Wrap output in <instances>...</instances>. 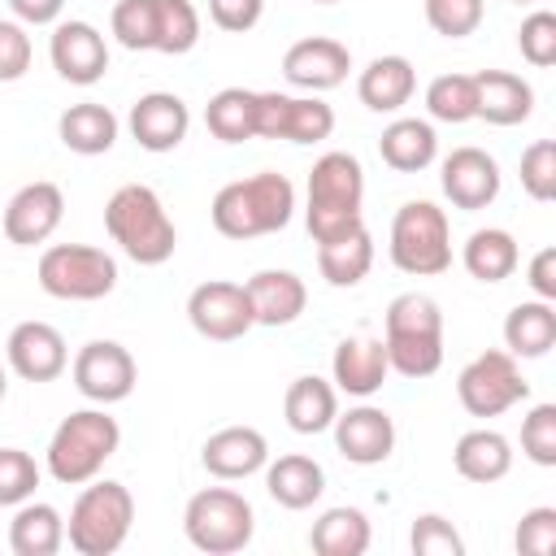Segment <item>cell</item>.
Masks as SVG:
<instances>
[{
	"mask_svg": "<svg viewBox=\"0 0 556 556\" xmlns=\"http://www.w3.org/2000/svg\"><path fill=\"white\" fill-rule=\"evenodd\" d=\"M213 230L226 239H261L278 235L295 217V182L278 169H261L226 182L208 204Z\"/></svg>",
	"mask_w": 556,
	"mask_h": 556,
	"instance_id": "1",
	"label": "cell"
},
{
	"mask_svg": "<svg viewBox=\"0 0 556 556\" xmlns=\"http://www.w3.org/2000/svg\"><path fill=\"white\" fill-rule=\"evenodd\" d=\"M365 169L352 152H321L308 169V204L304 226L313 243H330L356 226H365Z\"/></svg>",
	"mask_w": 556,
	"mask_h": 556,
	"instance_id": "2",
	"label": "cell"
},
{
	"mask_svg": "<svg viewBox=\"0 0 556 556\" xmlns=\"http://www.w3.org/2000/svg\"><path fill=\"white\" fill-rule=\"evenodd\" d=\"M104 230L109 239L135 261V265H165L178 248V226L165 213L161 195L148 182H122L104 204Z\"/></svg>",
	"mask_w": 556,
	"mask_h": 556,
	"instance_id": "3",
	"label": "cell"
},
{
	"mask_svg": "<svg viewBox=\"0 0 556 556\" xmlns=\"http://www.w3.org/2000/svg\"><path fill=\"white\" fill-rule=\"evenodd\" d=\"M382 348L391 374L400 378H430L443 365V313L426 291H404L387 304L382 317Z\"/></svg>",
	"mask_w": 556,
	"mask_h": 556,
	"instance_id": "4",
	"label": "cell"
},
{
	"mask_svg": "<svg viewBox=\"0 0 556 556\" xmlns=\"http://www.w3.org/2000/svg\"><path fill=\"white\" fill-rule=\"evenodd\" d=\"M117 447H122V426H117V417L104 413V404H96V408H78L56 421L43 465L61 486H83V482L100 478V469L109 465V456Z\"/></svg>",
	"mask_w": 556,
	"mask_h": 556,
	"instance_id": "5",
	"label": "cell"
},
{
	"mask_svg": "<svg viewBox=\"0 0 556 556\" xmlns=\"http://www.w3.org/2000/svg\"><path fill=\"white\" fill-rule=\"evenodd\" d=\"M135 526V495L130 486L113 478H91L83 482L70 517H65V543L78 556H113Z\"/></svg>",
	"mask_w": 556,
	"mask_h": 556,
	"instance_id": "6",
	"label": "cell"
},
{
	"mask_svg": "<svg viewBox=\"0 0 556 556\" xmlns=\"http://www.w3.org/2000/svg\"><path fill=\"white\" fill-rule=\"evenodd\" d=\"M391 265L408 278H439L452 269V226L434 200H404L391 217Z\"/></svg>",
	"mask_w": 556,
	"mask_h": 556,
	"instance_id": "7",
	"label": "cell"
},
{
	"mask_svg": "<svg viewBox=\"0 0 556 556\" xmlns=\"http://www.w3.org/2000/svg\"><path fill=\"white\" fill-rule=\"evenodd\" d=\"M182 534H187V543L195 552L235 556V552H243L252 543L256 513H252L248 495H239L235 486H204L182 508Z\"/></svg>",
	"mask_w": 556,
	"mask_h": 556,
	"instance_id": "8",
	"label": "cell"
},
{
	"mask_svg": "<svg viewBox=\"0 0 556 556\" xmlns=\"http://www.w3.org/2000/svg\"><path fill=\"white\" fill-rule=\"evenodd\" d=\"M35 278H39V287L52 300L91 304V300L113 295V287H117V261L104 248H91V243H52V248L39 252Z\"/></svg>",
	"mask_w": 556,
	"mask_h": 556,
	"instance_id": "9",
	"label": "cell"
},
{
	"mask_svg": "<svg viewBox=\"0 0 556 556\" xmlns=\"http://www.w3.org/2000/svg\"><path fill=\"white\" fill-rule=\"evenodd\" d=\"M456 400L469 417H500L513 404L530 400V382L513 352L486 348L456 374Z\"/></svg>",
	"mask_w": 556,
	"mask_h": 556,
	"instance_id": "10",
	"label": "cell"
},
{
	"mask_svg": "<svg viewBox=\"0 0 556 556\" xmlns=\"http://www.w3.org/2000/svg\"><path fill=\"white\" fill-rule=\"evenodd\" d=\"M70 378H74V387H78L83 400L109 408V404H122L135 391L139 365H135L130 348H122L117 339H91V343H83L74 352Z\"/></svg>",
	"mask_w": 556,
	"mask_h": 556,
	"instance_id": "11",
	"label": "cell"
},
{
	"mask_svg": "<svg viewBox=\"0 0 556 556\" xmlns=\"http://www.w3.org/2000/svg\"><path fill=\"white\" fill-rule=\"evenodd\" d=\"M334 130V109L321 96H287V91H256V139H287V143H321Z\"/></svg>",
	"mask_w": 556,
	"mask_h": 556,
	"instance_id": "12",
	"label": "cell"
},
{
	"mask_svg": "<svg viewBox=\"0 0 556 556\" xmlns=\"http://www.w3.org/2000/svg\"><path fill=\"white\" fill-rule=\"evenodd\" d=\"M187 321L200 339L213 343H235L256 326L243 282H226V278H208L187 295Z\"/></svg>",
	"mask_w": 556,
	"mask_h": 556,
	"instance_id": "13",
	"label": "cell"
},
{
	"mask_svg": "<svg viewBox=\"0 0 556 556\" xmlns=\"http://www.w3.org/2000/svg\"><path fill=\"white\" fill-rule=\"evenodd\" d=\"M439 187L443 195L452 200V208H465V213H478L486 204H495L500 187H504V174H500V161L486 152V148H452L439 165Z\"/></svg>",
	"mask_w": 556,
	"mask_h": 556,
	"instance_id": "14",
	"label": "cell"
},
{
	"mask_svg": "<svg viewBox=\"0 0 556 556\" xmlns=\"http://www.w3.org/2000/svg\"><path fill=\"white\" fill-rule=\"evenodd\" d=\"M61 217H65V191L48 178H35L17 187L13 200L4 204V239L13 248H39L56 235Z\"/></svg>",
	"mask_w": 556,
	"mask_h": 556,
	"instance_id": "15",
	"label": "cell"
},
{
	"mask_svg": "<svg viewBox=\"0 0 556 556\" xmlns=\"http://www.w3.org/2000/svg\"><path fill=\"white\" fill-rule=\"evenodd\" d=\"M4 361L22 382H56L70 369L65 334L52 321H17L4 339Z\"/></svg>",
	"mask_w": 556,
	"mask_h": 556,
	"instance_id": "16",
	"label": "cell"
},
{
	"mask_svg": "<svg viewBox=\"0 0 556 556\" xmlns=\"http://www.w3.org/2000/svg\"><path fill=\"white\" fill-rule=\"evenodd\" d=\"M48 61L52 70L74 83V87H91L109 74V43L104 35L83 22V17H70V22H56L52 26V39H48Z\"/></svg>",
	"mask_w": 556,
	"mask_h": 556,
	"instance_id": "17",
	"label": "cell"
},
{
	"mask_svg": "<svg viewBox=\"0 0 556 556\" xmlns=\"http://www.w3.org/2000/svg\"><path fill=\"white\" fill-rule=\"evenodd\" d=\"M352 70V52L348 43L330 39V35H308V39H295L287 52H282V78L295 87V91H308V96H321V91H334Z\"/></svg>",
	"mask_w": 556,
	"mask_h": 556,
	"instance_id": "18",
	"label": "cell"
},
{
	"mask_svg": "<svg viewBox=\"0 0 556 556\" xmlns=\"http://www.w3.org/2000/svg\"><path fill=\"white\" fill-rule=\"evenodd\" d=\"M126 130H130V139L143 148V152H174L182 139H187V130H191V109H187V100L182 96H174V91H148V96H139L135 104H130V113H126Z\"/></svg>",
	"mask_w": 556,
	"mask_h": 556,
	"instance_id": "19",
	"label": "cell"
},
{
	"mask_svg": "<svg viewBox=\"0 0 556 556\" xmlns=\"http://www.w3.org/2000/svg\"><path fill=\"white\" fill-rule=\"evenodd\" d=\"M334 447L348 465H382L395 452V421L378 404H356L330 421Z\"/></svg>",
	"mask_w": 556,
	"mask_h": 556,
	"instance_id": "20",
	"label": "cell"
},
{
	"mask_svg": "<svg viewBox=\"0 0 556 556\" xmlns=\"http://www.w3.org/2000/svg\"><path fill=\"white\" fill-rule=\"evenodd\" d=\"M391 374V361H387V348L382 339L374 334H348L334 343V356H330V382L334 391L343 395H356V400H369L382 391Z\"/></svg>",
	"mask_w": 556,
	"mask_h": 556,
	"instance_id": "21",
	"label": "cell"
},
{
	"mask_svg": "<svg viewBox=\"0 0 556 556\" xmlns=\"http://www.w3.org/2000/svg\"><path fill=\"white\" fill-rule=\"evenodd\" d=\"M265 460H269V443L256 426H222L200 447V465L222 482L252 478L265 469Z\"/></svg>",
	"mask_w": 556,
	"mask_h": 556,
	"instance_id": "22",
	"label": "cell"
},
{
	"mask_svg": "<svg viewBox=\"0 0 556 556\" xmlns=\"http://www.w3.org/2000/svg\"><path fill=\"white\" fill-rule=\"evenodd\" d=\"M243 291H248L256 326H291V321H300V313L308 304V287L291 269H256L243 282Z\"/></svg>",
	"mask_w": 556,
	"mask_h": 556,
	"instance_id": "23",
	"label": "cell"
},
{
	"mask_svg": "<svg viewBox=\"0 0 556 556\" xmlns=\"http://www.w3.org/2000/svg\"><path fill=\"white\" fill-rule=\"evenodd\" d=\"M413 91H417V70L400 52L374 56L356 78V96L369 113H400L413 100Z\"/></svg>",
	"mask_w": 556,
	"mask_h": 556,
	"instance_id": "24",
	"label": "cell"
},
{
	"mask_svg": "<svg viewBox=\"0 0 556 556\" xmlns=\"http://www.w3.org/2000/svg\"><path fill=\"white\" fill-rule=\"evenodd\" d=\"M265 491L274 504L291 508V513H304L321 500L326 491V469L304 456V452H287L278 460H265Z\"/></svg>",
	"mask_w": 556,
	"mask_h": 556,
	"instance_id": "25",
	"label": "cell"
},
{
	"mask_svg": "<svg viewBox=\"0 0 556 556\" xmlns=\"http://www.w3.org/2000/svg\"><path fill=\"white\" fill-rule=\"evenodd\" d=\"M478 87V117L491 126H521L534 113V87L513 70H482L473 74Z\"/></svg>",
	"mask_w": 556,
	"mask_h": 556,
	"instance_id": "26",
	"label": "cell"
},
{
	"mask_svg": "<svg viewBox=\"0 0 556 556\" xmlns=\"http://www.w3.org/2000/svg\"><path fill=\"white\" fill-rule=\"evenodd\" d=\"M452 465L465 482H478V486H491L500 478H508L513 469V443L508 434L491 430V426H478V430H465L452 447Z\"/></svg>",
	"mask_w": 556,
	"mask_h": 556,
	"instance_id": "27",
	"label": "cell"
},
{
	"mask_svg": "<svg viewBox=\"0 0 556 556\" xmlns=\"http://www.w3.org/2000/svg\"><path fill=\"white\" fill-rule=\"evenodd\" d=\"M122 135V122L109 104H96V100H83V104H70L61 117H56V139L78 152V156H104Z\"/></svg>",
	"mask_w": 556,
	"mask_h": 556,
	"instance_id": "28",
	"label": "cell"
},
{
	"mask_svg": "<svg viewBox=\"0 0 556 556\" xmlns=\"http://www.w3.org/2000/svg\"><path fill=\"white\" fill-rule=\"evenodd\" d=\"M378 156L395 174H421L439 156V135H434V126L426 117H395L391 126H382Z\"/></svg>",
	"mask_w": 556,
	"mask_h": 556,
	"instance_id": "29",
	"label": "cell"
},
{
	"mask_svg": "<svg viewBox=\"0 0 556 556\" xmlns=\"http://www.w3.org/2000/svg\"><path fill=\"white\" fill-rule=\"evenodd\" d=\"M556 348V304L552 300H521L504 317V352L517 361H539Z\"/></svg>",
	"mask_w": 556,
	"mask_h": 556,
	"instance_id": "30",
	"label": "cell"
},
{
	"mask_svg": "<svg viewBox=\"0 0 556 556\" xmlns=\"http://www.w3.org/2000/svg\"><path fill=\"white\" fill-rule=\"evenodd\" d=\"M9 547L13 556H56L65 547V517L56 504L48 500H26L17 504L13 521H9Z\"/></svg>",
	"mask_w": 556,
	"mask_h": 556,
	"instance_id": "31",
	"label": "cell"
},
{
	"mask_svg": "<svg viewBox=\"0 0 556 556\" xmlns=\"http://www.w3.org/2000/svg\"><path fill=\"white\" fill-rule=\"evenodd\" d=\"M282 417L295 434H321L330 430V421L339 417V391L334 382L317 378V374H300L287 395H282Z\"/></svg>",
	"mask_w": 556,
	"mask_h": 556,
	"instance_id": "32",
	"label": "cell"
},
{
	"mask_svg": "<svg viewBox=\"0 0 556 556\" xmlns=\"http://www.w3.org/2000/svg\"><path fill=\"white\" fill-rule=\"evenodd\" d=\"M460 265H465V274L478 278V282H504V278H513V269L521 265V248H517V239H513L504 226H482V230H473V235L465 239Z\"/></svg>",
	"mask_w": 556,
	"mask_h": 556,
	"instance_id": "33",
	"label": "cell"
},
{
	"mask_svg": "<svg viewBox=\"0 0 556 556\" xmlns=\"http://www.w3.org/2000/svg\"><path fill=\"white\" fill-rule=\"evenodd\" d=\"M369 539H374L369 517L361 508H352V504L326 508L313 521V530H308V547L317 556H365L369 552Z\"/></svg>",
	"mask_w": 556,
	"mask_h": 556,
	"instance_id": "34",
	"label": "cell"
},
{
	"mask_svg": "<svg viewBox=\"0 0 556 556\" xmlns=\"http://www.w3.org/2000/svg\"><path fill=\"white\" fill-rule=\"evenodd\" d=\"M317 269L330 287H356L365 282V274L374 269V239L365 226L330 239V243H317Z\"/></svg>",
	"mask_w": 556,
	"mask_h": 556,
	"instance_id": "35",
	"label": "cell"
},
{
	"mask_svg": "<svg viewBox=\"0 0 556 556\" xmlns=\"http://www.w3.org/2000/svg\"><path fill=\"white\" fill-rule=\"evenodd\" d=\"M204 126L217 143H248L256 139V91L248 87H222L204 104Z\"/></svg>",
	"mask_w": 556,
	"mask_h": 556,
	"instance_id": "36",
	"label": "cell"
},
{
	"mask_svg": "<svg viewBox=\"0 0 556 556\" xmlns=\"http://www.w3.org/2000/svg\"><path fill=\"white\" fill-rule=\"evenodd\" d=\"M426 113L434 122H447V126H460V122H473L478 117V87H473V74H439L430 78L426 87Z\"/></svg>",
	"mask_w": 556,
	"mask_h": 556,
	"instance_id": "37",
	"label": "cell"
},
{
	"mask_svg": "<svg viewBox=\"0 0 556 556\" xmlns=\"http://www.w3.org/2000/svg\"><path fill=\"white\" fill-rule=\"evenodd\" d=\"M200 43V9L191 0H156V52L182 56Z\"/></svg>",
	"mask_w": 556,
	"mask_h": 556,
	"instance_id": "38",
	"label": "cell"
},
{
	"mask_svg": "<svg viewBox=\"0 0 556 556\" xmlns=\"http://www.w3.org/2000/svg\"><path fill=\"white\" fill-rule=\"evenodd\" d=\"M109 30L126 52H156V0H117Z\"/></svg>",
	"mask_w": 556,
	"mask_h": 556,
	"instance_id": "39",
	"label": "cell"
},
{
	"mask_svg": "<svg viewBox=\"0 0 556 556\" xmlns=\"http://www.w3.org/2000/svg\"><path fill=\"white\" fill-rule=\"evenodd\" d=\"M426 26L443 39H465L482 26L486 17V0H421Z\"/></svg>",
	"mask_w": 556,
	"mask_h": 556,
	"instance_id": "40",
	"label": "cell"
},
{
	"mask_svg": "<svg viewBox=\"0 0 556 556\" xmlns=\"http://www.w3.org/2000/svg\"><path fill=\"white\" fill-rule=\"evenodd\" d=\"M521 456L534 460L539 469L556 465V404L543 400L521 417Z\"/></svg>",
	"mask_w": 556,
	"mask_h": 556,
	"instance_id": "41",
	"label": "cell"
},
{
	"mask_svg": "<svg viewBox=\"0 0 556 556\" xmlns=\"http://www.w3.org/2000/svg\"><path fill=\"white\" fill-rule=\"evenodd\" d=\"M517 174H521V191H526L530 200H539V204L556 200V143H552V139H534V143L521 152Z\"/></svg>",
	"mask_w": 556,
	"mask_h": 556,
	"instance_id": "42",
	"label": "cell"
},
{
	"mask_svg": "<svg viewBox=\"0 0 556 556\" xmlns=\"http://www.w3.org/2000/svg\"><path fill=\"white\" fill-rule=\"evenodd\" d=\"M39 486V465L22 447H0V508H17L35 495Z\"/></svg>",
	"mask_w": 556,
	"mask_h": 556,
	"instance_id": "43",
	"label": "cell"
},
{
	"mask_svg": "<svg viewBox=\"0 0 556 556\" xmlns=\"http://www.w3.org/2000/svg\"><path fill=\"white\" fill-rule=\"evenodd\" d=\"M408 547L413 556H465V539L443 513H421L408 530Z\"/></svg>",
	"mask_w": 556,
	"mask_h": 556,
	"instance_id": "44",
	"label": "cell"
},
{
	"mask_svg": "<svg viewBox=\"0 0 556 556\" xmlns=\"http://www.w3.org/2000/svg\"><path fill=\"white\" fill-rule=\"evenodd\" d=\"M517 48L534 70L556 65V13L552 9H534L530 17H521L517 30Z\"/></svg>",
	"mask_w": 556,
	"mask_h": 556,
	"instance_id": "45",
	"label": "cell"
},
{
	"mask_svg": "<svg viewBox=\"0 0 556 556\" xmlns=\"http://www.w3.org/2000/svg\"><path fill=\"white\" fill-rule=\"evenodd\" d=\"M513 543H517L521 556H547L556 547V508L552 504H539V508L521 513Z\"/></svg>",
	"mask_w": 556,
	"mask_h": 556,
	"instance_id": "46",
	"label": "cell"
},
{
	"mask_svg": "<svg viewBox=\"0 0 556 556\" xmlns=\"http://www.w3.org/2000/svg\"><path fill=\"white\" fill-rule=\"evenodd\" d=\"M35 43L17 17H0V83H17L30 70Z\"/></svg>",
	"mask_w": 556,
	"mask_h": 556,
	"instance_id": "47",
	"label": "cell"
},
{
	"mask_svg": "<svg viewBox=\"0 0 556 556\" xmlns=\"http://www.w3.org/2000/svg\"><path fill=\"white\" fill-rule=\"evenodd\" d=\"M265 17V0H208V22L226 35H248Z\"/></svg>",
	"mask_w": 556,
	"mask_h": 556,
	"instance_id": "48",
	"label": "cell"
},
{
	"mask_svg": "<svg viewBox=\"0 0 556 556\" xmlns=\"http://www.w3.org/2000/svg\"><path fill=\"white\" fill-rule=\"evenodd\" d=\"M526 282H530L534 300H552V304H556V248H539V252L530 256Z\"/></svg>",
	"mask_w": 556,
	"mask_h": 556,
	"instance_id": "49",
	"label": "cell"
},
{
	"mask_svg": "<svg viewBox=\"0 0 556 556\" xmlns=\"http://www.w3.org/2000/svg\"><path fill=\"white\" fill-rule=\"evenodd\" d=\"M4 4L22 26H56L65 9V0H4Z\"/></svg>",
	"mask_w": 556,
	"mask_h": 556,
	"instance_id": "50",
	"label": "cell"
},
{
	"mask_svg": "<svg viewBox=\"0 0 556 556\" xmlns=\"http://www.w3.org/2000/svg\"><path fill=\"white\" fill-rule=\"evenodd\" d=\"M4 395H9V369L0 365V404H4Z\"/></svg>",
	"mask_w": 556,
	"mask_h": 556,
	"instance_id": "51",
	"label": "cell"
},
{
	"mask_svg": "<svg viewBox=\"0 0 556 556\" xmlns=\"http://www.w3.org/2000/svg\"><path fill=\"white\" fill-rule=\"evenodd\" d=\"M313 4H339V0H313Z\"/></svg>",
	"mask_w": 556,
	"mask_h": 556,
	"instance_id": "52",
	"label": "cell"
},
{
	"mask_svg": "<svg viewBox=\"0 0 556 556\" xmlns=\"http://www.w3.org/2000/svg\"><path fill=\"white\" fill-rule=\"evenodd\" d=\"M513 4H534V0H513Z\"/></svg>",
	"mask_w": 556,
	"mask_h": 556,
	"instance_id": "53",
	"label": "cell"
}]
</instances>
